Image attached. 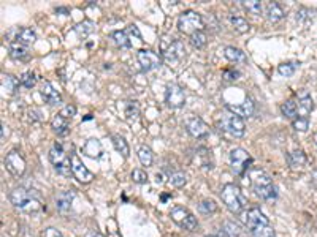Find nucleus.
I'll return each instance as SVG.
<instances>
[{"label":"nucleus","instance_id":"2","mask_svg":"<svg viewBox=\"0 0 317 237\" xmlns=\"http://www.w3.org/2000/svg\"><path fill=\"white\" fill-rule=\"evenodd\" d=\"M245 223L253 237H276L274 230L270 225V220L257 207L248 210V214L245 217Z\"/></svg>","mask_w":317,"mask_h":237},{"label":"nucleus","instance_id":"18","mask_svg":"<svg viewBox=\"0 0 317 237\" xmlns=\"http://www.w3.org/2000/svg\"><path fill=\"white\" fill-rule=\"evenodd\" d=\"M227 109L232 114H237L240 117H249L254 114V103L249 96H246L245 101L240 104H227Z\"/></svg>","mask_w":317,"mask_h":237},{"label":"nucleus","instance_id":"38","mask_svg":"<svg viewBox=\"0 0 317 237\" xmlns=\"http://www.w3.org/2000/svg\"><path fill=\"white\" fill-rule=\"evenodd\" d=\"M138 106H136V103L135 101H127L126 103V111H124V114H126V120L127 122H135L136 119H138Z\"/></svg>","mask_w":317,"mask_h":237},{"label":"nucleus","instance_id":"46","mask_svg":"<svg viewBox=\"0 0 317 237\" xmlns=\"http://www.w3.org/2000/svg\"><path fill=\"white\" fill-rule=\"evenodd\" d=\"M42 237H63L62 233L59 230H56V228L50 226V228H45V231L42 233Z\"/></svg>","mask_w":317,"mask_h":237},{"label":"nucleus","instance_id":"19","mask_svg":"<svg viewBox=\"0 0 317 237\" xmlns=\"http://www.w3.org/2000/svg\"><path fill=\"white\" fill-rule=\"evenodd\" d=\"M314 109V101L313 98L308 95L306 92H302V95H300L298 98V103H297V111H298V116L303 117V119H308V116L313 112Z\"/></svg>","mask_w":317,"mask_h":237},{"label":"nucleus","instance_id":"40","mask_svg":"<svg viewBox=\"0 0 317 237\" xmlns=\"http://www.w3.org/2000/svg\"><path fill=\"white\" fill-rule=\"evenodd\" d=\"M190 43H192L193 47H197V49L205 47L206 46V34L203 30L195 32V34L190 35Z\"/></svg>","mask_w":317,"mask_h":237},{"label":"nucleus","instance_id":"10","mask_svg":"<svg viewBox=\"0 0 317 237\" xmlns=\"http://www.w3.org/2000/svg\"><path fill=\"white\" fill-rule=\"evenodd\" d=\"M170 217H172V220L176 225L184 228L186 231H195L198 228L197 218H195L192 212L188 210L186 207H181V206L173 207L172 212H170Z\"/></svg>","mask_w":317,"mask_h":237},{"label":"nucleus","instance_id":"48","mask_svg":"<svg viewBox=\"0 0 317 237\" xmlns=\"http://www.w3.org/2000/svg\"><path fill=\"white\" fill-rule=\"evenodd\" d=\"M313 187L314 189H317V169H314V173H313Z\"/></svg>","mask_w":317,"mask_h":237},{"label":"nucleus","instance_id":"32","mask_svg":"<svg viewBox=\"0 0 317 237\" xmlns=\"http://www.w3.org/2000/svg\"><path fill=\"white\" fill-rule=\"evenodd\" d=\"M94 32V22L92 21H83L79 22L78 26H75V34L78 35V38H86Z\"/></svg>","mask_w":317,"mask_h":237},{"label":"nucleus","instance_id":"1","mask_svg":"<svg viewBox=\"0 0 317 237\" xmlns=\"http://www.w3.org/2000/svg\"><path fill=\"white\" fill-rule=\"evenodd\" d=\"M10 201L22 214L37 215L45 209V199L42 193L34 189H26V187H18L10 193Z\"/></svg>","mask_w":317,"mask_h":237},{"label":"nucleus","instance_id":"13","mask_svg":"<svg viewBox=\"0 0 317 237\" xmlns=\"http://www.w3.org/2000/svg\"><path fill=\"white\" fill-rule=\"evenodd\" d=\"M136 59L138 63L141 65V70L143 71H152L160 67V55L157 52L151 51V49H140V51L136 52Z\"/></svg>","mask_w":317,"mask_h":237},{"label":"nucleus","instance_id":"9","mask_svg":"<svg viewBox=\"0 0 317 237\" xmlns=\"http://www.w3.org/2000/svg\"><path fill=\"white\" fill-rule=\"evenodd\" d=\"M229 158H230V166L237 176H243L251 168V165H253V157H251L245 149H240V147L230 152Z\"/></svg>","mask_w":317,"mask_h":237},{"label":"nucleus","instance_id":"3","mask_svg":"<svg viewBox=\"0 0 317 237\" xmlns=\"http://www.w3.org/2000/svg\"><path fill=\"white\" fill-rule=\"evenodd\" d=\"M249 179H251V185H253L254 193L260 199L270 201L278 196V191H276V187L271 181V177L268 176L263 169L253 168L249 171Z\"/></svg>","mask_w":317,"mask_h":237},{"label":"nucleus","instance_id":"41","mask_svg":"<svg viewBox=\"0 0 317 237\" xmlns=\"http://www.w3.org/2000/svg\"><path fill=\"white\" fill-rule=\"evenodd\" d=\"M314 18V10H308V8H300L297 11V21L308 24Z\"/></svg>","mask_w":317,"mask_h":237},{"label":"nucleus","instance_id":"5","mask_svg":"<svg viewBox=\"0 0 317 237\" xmlns=\"http://www.w3.org/2000/svg\"><path fill=\"white\" fill-rule=\"evenodd\" d=\"M217 128L227 138H243L246 132V124L237 114H225L217 120Z\"/></svg>","mask_w":317,"mask_h":237},{"label":"nucleus","instance_id":"42","mask_svg":"<svg viewBox=\"0 0 317 237\" xmlns=\"http://www.w3.org/2000/svg\"><path fill=\"white\" fill-rule=\"evenodd\" d=\"M198 210L201 212V214H205V215H209V214H214V212L217 210V206L213 202V201H201L198 204Z\"/></svg>","mask_w":317,"mask_h":237},{"label":"nucleus","instance_id":"25","mask_svg":"<svg viewBox=\"0 0 317 237\" xmlns=\"http://www.w3.org/2000/svg\"><path fill=\"white\" fill-rule=\"evenodd\" d=\"M306 155L303 150H294V152H290L287 153V163H289V166L290 168H303L306 165Z\"/></svg>","mask_w":317,"mask_h":237},{"label":"nucleus","instance_id":"30","mask_svg":"<svg viewBox=\"0 0 317 237\" xmlns=\"http://www.w3.org/2000/svg\"><path fill=\"white\" fill-rule=\"evenodd\" d=\"M113 145H115V149L123 155L124 158H128V155H130V147L126 141V138L124 136H121V135H115L113 136Z\"/></svg>","mask_w":317,"mask_h":237},{"label":"nucleus","instance_id":"44","mask_svg":"<svg viewBox=\"0 0 317 237\" xmlns=\"http://www.w3.org/2000/svg\"><path fill=\"white\" fill-rule=\"evenodd\" d=\"M132 181L135 184H148V174H146L143 169H133Z\"/></svg>","mask_w":317,"mask_h":237},{"label":"nucleus","instance_id":"51","mask_svg":"<svg viewBox=\"0 0 317 237\" xmlns=\"http://www.w3.org/2000/svg\"><path fill=\"white\" fill-rule=\"evenodd\" d=\"M314 142H316V147H317V132L314 133Z\"/></svg>","mask_w":317,"mask_h":237},{"label":"nucleus","instance_id":"27","mask_svg":"<svg viewBox=\"0 0 317 237\" xmlns=\"http://www.w3.org/2000/svg\"><path fill=\"white\" fill-rule=\"evenodd\" d=\"M240 226L235 222H224L221 226V231H219V237H240Z\"/></svg>","mask_w":317,"mask_h":237},{"label":"nucleus","instance_id":"21","mask_svg":"<svg viewBox=\"0 0 317 237\" xmlns=\"http://www.w3.org/2000/svg\"><path fill=\"white\" fill-rule=\"evenodd\" d=\"M35 40H37L35 32L32 30V29H27V27L19 29L18 32H16V37H14V42H16V43L24 45V46H27V47H29L30 45H34Z\"/></svg>","mask_w":317,"mask_h":237},{"label":"nucleus","instance_id":"33","mask_svg":"<svg viewBox=\"0 0 317 237\" xmlns=\"http://www.w3.org/2000/svg\"><path fill=\"white\" fill-rule=\"evenodd\" d=\"M241 5L249 14H254V16L262 14V11H263L262 2H258V0H243Z\"/></svg>","mask_w":317,"mask_h":237},{"label":"nucleus","instance_id":"37","mask_svg":"<svg viewBox=\"0 0 317 237\" xmlns=\"http://www.w3.org/2000/svg\"><path fill=\"white\" fill-rule=\"evenodd\" d=\"M19 83L22 87L26 89H32L37 84V78H35V73L34 71H24L21 78H19Z\"/></svg>","mask_w":317,"mask_h":237},{"label":"nucleus","instance_id":"4","mask_svg":"<svg viewBox=\"0 0 317 237\" xmlns=\"http://www.w3.org/2000/svg\"><path fill=\"white\" fill-rule=\"evenodd\" d=\"M221 199L225 204V207L230 212H233V214H240V212L245 209L246 204H248L246 196L243 194L240 187L233 185V184L224 185V189L221 191Z\"/></svg>","mask_w":317,"mask_h":237},{"label":"nucleus","instance_id":"52","mask_svg":"<svg viewBox=\"0 0 317 237\" xmlns=\"http://www.w3.org/2000/svg\"><path fill=\"white\" fill-rule=\"evenodd\" d=\"M206 237H219V236H206Z\"/></svg>","mask_w":317,"mask_h":237},{"label":"nucleus","instance_id":"6","mask_svg":"<svg viewBox=\"0 0 317 237\" xmlns=\"http://www.w3.org/2000/svg\"><path fill=\"white\" fill-rule=\"evenodd\" d=\"M203 27H205V22H203V18L197 11L188 10L181 13L180 18H178V29L186 35H192L195 32H200Z\"/></svg>","mask_w":317,"mask_h":237},{"label":"nucleus","instance_id":"26","mask_svg":"<svg viewBox=\"0 0 317 237\" xmlns=\"http://www.w3.org/2000/svg\"><path fill=\"white\" fill-rule=\"evenodd\" d=\"M224 55L229 59L230 62H235V63H246V54L241 51V49L235 47V46H227L225 51H224Z\"/></svg>","mask_w":317,"mask_h":237},{"label":"nucleus","instance_id":"31","mask_svg":"<svg viewBox=\"0 0 317 237\" xmlns=\"http://www.w3.org/2000/svg\"><path fill=\"white\" fill-rule=\"evenodd\" d=\"M111 38L115 40V43H116L119 47H123V49H128V47H132V40L128 38L127 32H121V30H116V32H113V34H111Z\"/></svg>","mask_w":317,"mask_h":237},{"label":"nucleus","instance_id":"15","mask_svg":"<svg viewBox=\"0 0 317 237\" xmlns=\"http://www.w3.org/2000/svg\"><path fill=\"white\" fill-rule=\"evenodd\" d=\"M186 128H188V132L192 138H197V140H203V138H206L209 135V128L208 125L203 122L200 117H192L186 122Z\"/></svg>","mask_w":317,"mask_h":237},{"label":"nucleus","instance_id":"23","mask_svg":"<svg viewBox=\"0 0 317 237\" xmlns=\"http://www.w3.org/2000/svg\"><path fill=\"white\" fill-rule=\"evenodd\" d=\"M10 57L13 60H19V62H24V60H29V49L27 46L24 45H19L16 42H11L10 43Z\"/></svg>","mask_w":317,"mask_h":237},{"label":"nucleus","instance_id":"34","mask_svg":"<svg viewBox=\"0 0 317 237\" xmlns=\"http://www.w3.org/2000/svg\"><path fill=\"white\" fill-rule=\"evenodd\" d=\"M281 112H282L284 117L295 120V119H297V114H298V111H297V103H295L294 100H287L286 103H282Z\"/></svg>","mask_w":317,"mask_h":237},{"label":"nucleus","instance_id":"28","mask_svg":"<svg viewBox=\"0 0 317 237\" xmlns=\"http://www.w3.org/2000/svg\"><path fill=\"white\" fill-rule=\"evenodd\" d=\"M266 19L270 22H278L284 18V10L281 8L279 3H270L266 6V11H265Z\"/></svg>","mask_w":317,"mask_h":237},{"label":"nucleus","instance_id":"29","mask_svg":"<svg viewBox=\"0 0 317 237\" xmlns=\"http://www.w3.org/2000/svg\"><path fill=\"white\" fill-rule=\"evenodd\" d=\"M138 160H140V163L143 166L146 168H149L152 165V161H154V153L151 150V147L149 145H140V149H138Z\"/></svg>","mask_w":317,"mask_h":237},{"label":"nucleus","instance_id":"43","mask_svg":"<svg viewBox=\"0 0 317 237\" xmlns=\"http://www.w3.org/2000/svg\"><path fill=\"white\" fill-rule=\"evenodd\" d=\"M292 127H294L297 132H308V128H310V120L298 117L295 120H292Z\"/></svg>","mask_w":317,"mask_h":237},{"label":"nucleus","instance_id":"16","mask_svg":"<svg viewBox=\"0 0 317 237\" xmlns=\"http://www.w3.org/2000/svg\"><path fill=\"white\" fill-rule=\"evenodd\" d=\"M40 95H42V98L48 104H59V103H62L61 94L53 87V84L50 83V81H43V83H42V87H40Z\"/></svg>","mask_w":317,"mask_h":237},{"label":"nucleus","instance_id":"14","mask_svg":"<svg viewBox=\"0 0 317 237\" xmlns=\"http://www.w3.org/2000/svg\"><path fill=\"white\" fill-rule=\"evenodd\" d=\"M165 101L172 109L183 108L186 104V94L183 87H180L178 84H170L165 92Z\"/></svg>","mask_w":317,"mask_h":237},{"label":"nucleus","instance_id":"7","mask_svg":"<svg viewBox=\"0 0 317 237\" xmlns=\"http://www.w3.org/2000/svg\"><path fill=\"white\" fill-rule=\"evenodd\" d=\"M160 51H162V55H164L165 60L180 62L186 54V47L180 40L164 37V40L160 42Z\"/></svg>","mask_w":317,"mask_h":237},{"label":"nucleus","instance_id":"12","mask_svg":"<svg viewBox=\"0 0 317 237\" xmlns=\"http://www.w3.org/2000/svg\"><path fill=\"white\" fill-rule=\"evenodd\" d=\"M70 163H71V174L75 176V179H78V182H81V184H91L94 179H95L91 171H89L84 166V163L81 161V158L78 157V153H71Z\"/></svg>","mask_w":317,"mask_h":237},{"label":"nucleus","instance_id":"22","mask_svg":"<svg viewBox=\"0 0 317 237\" xmlns=\"http://www.w3.org/2000/svg\"><path fill=\"white\" fill-rule=\"evenodd\" d=\"M51 128L58 136H65L68 133V130H70L68 119L62 117L61 114H56V116L53 117V120H51Z\"/></svg>","mask_w":317,"mask_h":237},{"label":"nucleus","instance_id":"20","mask_svg":"<svg viewBox=\"0 0 317 237\" xmlns=\"http://www.w3.org/2000/svg\"><path fill=\"white\" fill-rule=\"evenodd\" d=\"M75 199V191L68 190V191H62L56 196V207L61 212V214H67L71 207V202Z\"/></svg>","mask_w":317,"mask_h":237},{"label":"nucleus","instance_id":"50","mask_svg":"<svg viewBox=\"0 0 317 237\" xmlns=\"http://www.w3.org/2000/svg\"><path fill=\"white\" fill-rule=\"evenodd\" d=\"M56 11H58V13H68L67 10H65V8H58Z\"/></svg>","mask_w":317,"mask_h":237},{"label":"nucleus","instance_id":"39","mask_svg":"<svg viewBox=\"0 0 317 237\" xmlns=\"http://www.w3.org/2000/svg\"><path fill=\"white\" fill-rule=\"evenodd\" d=\"M297 68H298V63H295V62H286V63H281L279 67H278V73H279L281 76L290 78L295 73Z\"/></svg>","mask_w":317,"mask_h":237},{"label":"nucleus","instance_id":"8","mask_svg":"<svg viewBox=\"0 0 317 237\" xmlns=\"http://www.w3.org/2000/svg\"><path fill=\"white\" fill-rule=\"evenodd\" d=\"M50 161L54 165L58 174L62 177H70L71 174V163L70 158L67 157V153L62 149L61 144H54V147L50 150Z\"/></svg>","mask_w":317,"mask_h":237},{"label":"nucleus","instance_id":"17","mask_svg":"<svg viewBox=\"0 0 317 237\" xmlns=\"http://www.w3.org/2000/svg\"><path fill=\"white\" fill-rule=\"evenodd\" d=\"M81 152H83V155H86V157H89V158L99 160L103 155V145L99 140L91 138V140H87L84 142V145L81 147Z\"/></svg>","mask_w":317,"mask_h":237},{"label":"nucleus","instance_id":"49","mask_svg":"<svg viewBox=\"0 0 317 237\" xmlns=\"http://www.w3.org/2000/svg\"><path fill=\"white\" fill-rule=\"evenodd\" d=\"M6 125L5 124H2V141H5V136H6Z\"/></svg>","mask_w":317,"mask_h":237},{"label":"nucleus","instance_id":"47","mask_svg":"<svg viewBox=\"0 0 317 237\" xmlns=\"http://www.w3.org/2000/svg\"><path fill=\"white\" fill-rule=\"evenodd\" d=\"M84 237H105L103 234H100L99 231H89Z\"/></svg>","mask_w":317,"mask_h":237},{"label":"nucleus","instance_id":"11","mask_svg":"<svg viewBox=\"0 0 317 237\" xmlns=\"http://www.w3.org/2000/svg\"><path fill=\"white\" fill-rule=\"evenodd\" d=\"M5 166L10 173L16 177H21L24 173H26V160L21 155L19 150H10L5 157Z\"/></svg>","mask_w":317,"mask_h":237},{"label":"nucleus","instance_id":"35","mask_svg":"<svg viewBox=\"0 0 317 237\" xmlns=\"http://www.w3.org/2000/svg\"><path fill=\"white\" fill-rule=\"evenodd\" d=\"M168 182L170 185L176 187V189H181V187L188 184V176H186V173H183V171H175V173L168 176Z\"/></svg>","mask_w":317,"mask_h":237},{"label":"nucleus","instance_id":"24","mask_svg":"<svg viewBox=\"0 0 317 237\" xmlns=\"http://www.w3.org/2000/svg\"><path fill=\"white\" fill-rule=\"evenodd\" d=\"M19 81L18 78H14L13 75H2V79H0V86H2V91L8 95H14L16 91H18L19 87Z\"/></svg>","mask_w":317,"mask_h":237},{"label":"nucleus","instance_id":"45","mask_svg":"<svg viewBox=\"0 0 317 237\" xmlns=\"http://www.w3.org/2000/svg\"><path fill=\"white\" fill-rule=\"evenodd\" d=\"M59 114L65 119H71L73 116H76V108L73 104H67V106H63V108L61 109Z\"/></svg>","mask_w":317,"mask_h":237},{"label":"nucleus","instance_id":"36","mask_svg":"<svg viewBox=\"0 0 317 237\" xmlns=\"http://www.w3.org/2000/svg\"><path fill=\"white\" fill-rule=\"evenodd\" d=\"M232 26L235 27V30L238 32V34H246V32L249 30V22L245 19V18H241V16H233L232 18Z\"/></svg>","mask_w":317,"mask_h":237}]
</instances>
